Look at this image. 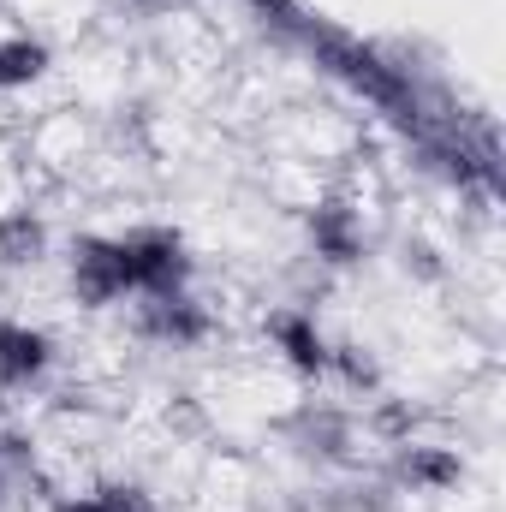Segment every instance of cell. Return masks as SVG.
Instances as JSON below:
<instances>
[{
  "label": "cell",
  "mask_w": 506,
  "mask_h": 512,
  "mask_svg": "<svg viewBox=\"0 0 506 512\" xmlns=\"http://www.w3.org/2000/svg\"><path fill=\"white\" fill-rule=\"evenodd\" d=\"M36 72V48H0V84H18Z\"/></svg>",
  "instance_id": "6da1fadb"
}]
</instances>
